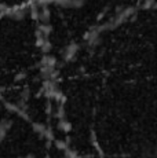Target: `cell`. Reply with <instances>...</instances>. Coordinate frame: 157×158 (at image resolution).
Masks as SVG:
<instances>
[{"mask_svg":"<svg viewBox=\"0 0 157 158\" xmlns=\"http://www.w3.org/2000/svg\"><path fill=\"white\" fill-rule=\"evenodd\" d=\"M40 4H48V3H54V0H37Z\"/></svg>","mask_w":157,"mask_h":158,"instance_id":"6da1fadb","label":"cell"}]
</instances>
